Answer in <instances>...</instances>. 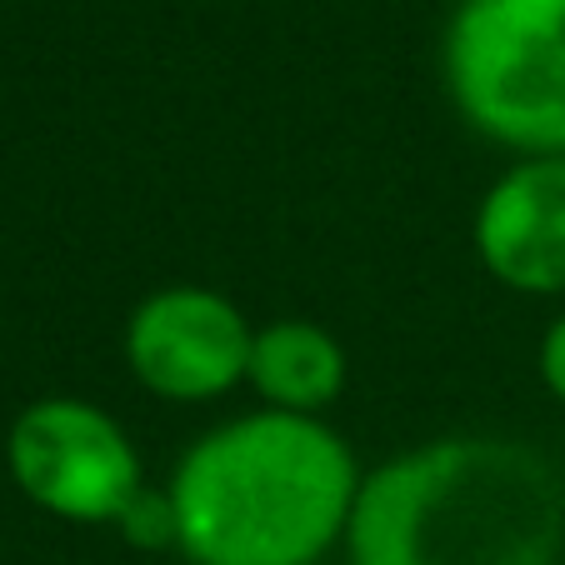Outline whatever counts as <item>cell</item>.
<instances>
[{"mask_svg":"<svg viewBox=\"0 0 565 565\" xmlns=\"http://www.w3.org/2000/svg\"><path fill=\"white\" fill-rule=\"evenodd\" d=\"M345 545L355 565H555L565 486L525 440L446 436L361 476Z\"/></svg>","mask_w":565,"mask_h":565,"instance_id":"cell-1","label":"cell"},{"mask_svg":"<svg viewBox=\"0 0 565 565\" xmlns=\"http://www.w3.org/2000/svg\"><path fill=\"white\" fill-rule=\"evenodd\" d=\"M355 491L361 470L331 426L256 411L195 440L166 501L191 565H316L345 541Z\"/></svg>","mask_w":565,"mask_h":565,"instance_id":"cell-2","label":"cell"},{"mask_svg":"<svg viewBox=\"0 0 565 565\" xmlns=\"http://www.w3.org/2000/svg\"><path fill=\"white\" fill-rule=\"evenodd\" d=\"M440 65L476 136L521 156H565V0H460Z\"/></svg>","mask_w":565,"mask_h":565,"instance_id":"cell-3","label":"cell"},{"mask_svg":"<svg viewBox=\"0 0 565 565\" xmlns=\"http://www.w3.org/2000/svg\"><path fill=\"white\" fill-rule=\"evenodd\" d=\"M6 466L21 495L75 525H106L146 491V470L126 426L96 401L45 395L11 420Z\"/></svg>","mask_w":565,"mask_h":565,"instance_id":"cell-4","label":"cell"},{"mask_svg":"<svg viewBox=\"0 0 565 565\" xmlns=\"http://www.w3.org/2000/svg\"><path fill=\"white\" fill-rule=\"evenodd\" d=\"M246 310L211 286H166L126 320V365L150 395L195 406L235 391L250 371Z\"/></svg>","mask_w":565,"mask_h":565,"instance_id":"cell-5","label":"cell"},{"mask_svg":"<svg viewBox=\"0 0 565 565\" xmlns=\"http://www.w3.org/2000/svg\"><path fill=\"white\" fill-rule=\"evenodd\" d=\"M476 256L505 290L565 296V156H525L480 195Z\"/></svg>","mask_w":565,"mask_h":565,"instance_id":"cell-6","label":"cell"},{"mask_svg":"<svg viewBox=\"0 0 565 565\" xmlns=\"http://www.w3.org/2000/svg\"><path fill=\"white\" fill-rule=\"evenodd\" d=\"M345 351L331 331H320L316 320H270L250 341V371L246 381L266 401V411L286 416H320L335 406L345 391Z\"/></svg>","mask_w":565,"mask_h":565,"instance_id":"cell-7","label":"cell"},{"mask_svg":"<svg viewBox=\"0 0 565 565\" xmlns=\"http://www.w3.org/2000/svg\"><path fill=\"white\" fill-rule=\"evenodd\" d=\"M535 361H541V381H545V391H551L555 401L565 406V316L541 335V355H535Z\"/></svg>","mask_w":565,"mask_h":565,"instance_id":"cell-8","label":"cell"}]
</instances>
